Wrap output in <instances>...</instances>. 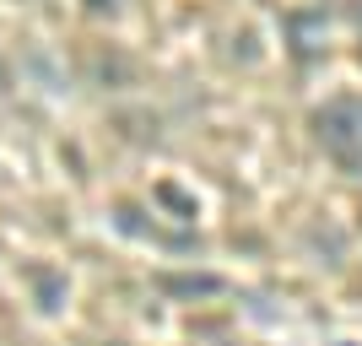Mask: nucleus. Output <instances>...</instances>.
I'll return each mask as SVG.
<instances>
[{
  "mask_svg": "<svg viewBox=\"0 0 362 346\" xmlns=\"http://www.w3.org/2000/svg\"><path fill=\"white\" fill-rule=\"evenodd\" d=\"M314 136L341 173L362 179V98H335L314 114Z\"/></svg>",
  "mask_w": 362,
  "mask_h": 346,
  "instance_id": "nucleus-1",
  "label": "nucleus"
},
{
  "mask_svg": "<svg viewBox=\"0 0 362 346\" xmlns=\"http://www.w3.org/2000/svg\"><path fill=\"white\" fill-rule=\"evenodd\" d=\"M28 292H33V303L44 308V314H60L65 308V298H71V282H65V271H54V265H28Z\"/></svg>",
  "mask_w": 362,
  "mask_h": 346,
  "instance_id": "nucleus-2",
  "label": "nucleus"
},
{
  "mask_svg": "<svg viewBox=\"0 0 362 346\" xmlns=\"http://www.w3.org/2000/svg\"><path fill=\"white\" fill-rule=\"evenodd\" d=\"M287 28H292V49H298V60H314V54H319V33H325V11H292Z\"/></svg>",
  "mask_w": 362,
  "mask_h": 346,
  "instance_id": "nucleus-3",
  "label": "nucleus"
},
{
  "mask_svg": "<svg viewBox=\"0 0 362 346\" xmlns=\"http://www.w3.org/2000/svg\"><path fill=\"white\" fill-rule=\"evenodd\" d=\"M157 287L168 298H211V292H222V276H163Z\"/></svg>",
  "mask_w": 362,
  "mask_h": 346,
  "instance_id": "nucleus-4",
  "label": "nucleus"
},
{
  "mask_svg": "<svg viewBox=\"0 0 362 346\" xmlns=\"http://www.w3.org/2000/svg\"><path fill=\"white\" fill-rule=\"evenodd\" d=\"M92 76H98L103 87H130V81H136V65L124 60V54H98V60H92Z\"/></svg>",
  "mask_w": 362,
  "mask_h": 346,
  "instance_id": "nucleus-5",
  "label": "nucleus"
},
{
  "mask_svg": "<svg viewBox=\"0 0 362 346\" xmlns=\"http://www.w3.org/2000/svg\"><path fill=\"white\" fill-rule=\"evenodd\" d=\"M157 200H163V206H173L179 217H195V200L184 195L179 184H157Z\"/></svg>",
  "mask_w": 362,
  "mask_h": 346,
  "instance_id": "nucleus-6",
  "label": "nucleus"
},
{
  "mask_svg": "<svg viewBox=\"0 0 362 346\" xmlns=\"http://www.w3.org/2000/svg\"><path fill=\"white\" fill-rule=\"evenodd\" d=\"M87 11H92V16H103V11L114 16V0H87Z\"/></svg>",
  "mask_w": 362,
  "mask_h": 346,
  "instance_id": "nucleus-7",
  "label": "nucleus"
},
{
  "mask_svg": "<svg viewBox=\"0 0 362 346\" xmlns=\"http://www.w3.org/2000/svg\"><path fill=\"white\" fill-rule=\"evenodd\" d=\"M6 87H11V71H6V60H0V92H6Z\"/></svg>",
  "mask_w": 362,
  "mask_h": 346,
  "instance_id": "nucleus-8",
  "label": "nucleus"
},
{
  "mask_svg": "<svg viewBox=\"0 0 362 346\" xmlns=\"http://www.w3.org/2000/svg\"><path fill=\"white\" fill-rule=\"evenodd\" d=\"M108 346H119V341H108Z\"/></svg>",
  "mask_w": 362,
  "mask_h": 346,
  "instance_id": "nucleus-9",
  "label": "nucleus"
}]
</instances>
